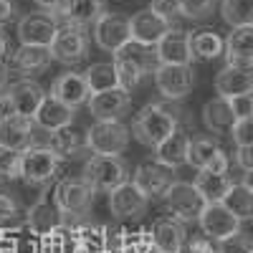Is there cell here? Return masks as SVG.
Instances as JSON below:
<instances>
[{"label": "cell", "mask_w": 253, "mask_h": 253, "mask_svg": "<svg viewBox=\"0 0 253 253\" xmlns=\"http://www.w3.org/2000/svg\"><path fill=\"white\" fill-rule=\"evenodd\" d=\"M177 129V117L175 112H170L162 104H147V107L137 114V119L132 122V134L139 144L144 147H155L167 139Z\"/></svg>", "instance_id": "cell-1"}, {"label": "cell", "mask_w": 253, "mask_h": 253, "mask_svg": "<svg viewBox=\"0 0 253 253\" xmlns=\"http://www.w3.org/2000/svg\"><path fill=\"white\" fill-rule=\"evenodd\" d=\"M53 203L61 215L81 218L94 203V190L84 177H63L53 187Z\"/></svg>", "instance_id": "cell-2"}, {"label": "cell", "mask_w": 253, "mask_h": 253, "mask_svg": "<svg viewBox=\"0 0 253 253\" xmlns=\"http://www.w3.org/2000/svg\"><path fill=\"white\" fill-rule=\"evenodd\" d=\"M126 165L119 160V157H107V155H91L84 165V180L91 185V190H104V193H109V190L119 187L122 182H126Z\"/></svg>", "instance_id": "cell-3"}, {"label": "cell", "mask_w": 253, "mask_h": 253, "mask_svg": "<svg viewBox=\"0 0 253 253\" xmlns=\"http://www.w3.org/2000/svg\"><path fill=\"white\" fill-rule=\"evenodd\" d=\"M51 61H58L63 66H74V63L84 61L89 53V36L79 26H58L53 41H51Z\"/></svg>", "instance_id": "cell-4"}, {"label": "cell", "mask_w": 253, "mask_h": 253, "mask_svg": "<svg viewBox=\"0 0 253 253\" xmlns=\"http://www.w3.org/2000/svg\"><path fill=\"white\" fill-rule=\"evenodd\" d=\"M129 144V129L122 122H96L86 129V147L94 155L119 157Z\"/></svg>", "instance_id": "cell-5"}, {"label": "cell", "mask_w": 253, "mask_h": 253, "mask_svg": "<svg viewBox=\"0 0 253 253\" xmlns=\"http://www.w3.org/2000/svg\"><path fill=\"white\" fill-rule=\"evenodd\" d=\"M61 157L51 152L48 147H26L20 152V177L31 185L48 182L58 172Z\"/></svg>", "instance_id": "cell-6"}, {"label": "cell", "mask_w": 253, "mask_h": 253, "mask_svg": "<svg viewBox=\"0 0 253 253\" xmlns=\"http://www.w3.org/2000/svg\"><path fill=\"white\" fill-rule=\"evenodd\" d=\"M165 203H167V210L172 213L175 220L180 223H187V220H198L200 210H203V198L198 195V190L193 182H180L175 180L170 187H167V193L162 195Z\"/></svg>", "instance_id": "cell-7"}, {"label": "cell", "mask_w": 253, "mask_h": 253, "mask_svg": "<svg viewBox=\"0 0 253 253\" xmlns=\"http://www.w3.org/2000/svg\"><path fill=\"white\" fill-rule=\"evenodd\" d=\"M126 41H132V36H129V18L126 15L104 10L94 20V43L101 51L114 53L117 48H122L126 43Z\"/></svg>", "instance_id": "cell-8"}, {"label": "cell", "mask_w": 253, "mask_h": 253, "mask_svg": "<svg viewBox=\"0 0 253 253\" xmlns=\"http://www.w3.org/2000/svg\"><path fill=\"white\" fill-rule=\"evenodd\" d=\"M198 220H200L203 233L213 241H223L233 233H241V220L223 203H205Z\"/></svg>", "instance_id": "cell-9"}, {"label": "cell", "mask_w": 253, "mask_h": 253, "mask_svg": "<svg viewBox=\"0 0 253 253\" xmlns=\"http://www.w3.org/2000/svg\"><path fill=\"white\" fill-rule=\"evenodd\" d=\"M172 182H175V170L172 167L160 165L157 160L155 162H142L134 170V180H132V185L147 200L150 198H162Z\"/></svg>", "instance_id": "cell-10"}, {"label": "cell", "mask_w": 253, "mask_h": 253, "mask_svg": "<svg viewBox=\"0 0 253 253\" xmlns=\"http://www.w3.org/2000/svg\"><path fill=\"white\" fill-rule=\"evenodd\" d=\"M155 84H157V89L162 91L165 99L177 101V99H182L193 91V84H195L193 66H167V63H157Z\"/></svg>", "instance_id": "cell-11"}, {"label": "cell", "mask_w": 253, "mask_h": 253, "mask_svg": "<svg viewBox=\"0 0 253 253\" xmlns=\"http://www.w3.org/2000/svg\"><path fill=\"white\" fill-rule=\"evenodd\" d=\"M58 23L51 13H28L18 20L20 46H51Z\"/></svg>", "instance_id": "cell-12"}, {"label": "cell", "mask_w": 253, "mask_h": 253, "mask_svg": "<svg viewBox=\"0 0 253 253\" xmlns=\"http://www.w3.org/2000/svg\"><path fill=\"white\" fill-rule=\"evenodd\" d=\"M89 112L96 122H119L126 112H129V91L124 89H109V91H99V94H89L86 99Z\"/></svg>", "instance_id": "cell-13"}, {"label": "cell", "mask_w": 253, "mask_h": 253, "mask_svg": "<svg viewBox=\"0 0 253 253\" xmlns=\"http://www.w3.org/2000/svg\"><path fill=\"white\" fill-rule=\"evenodd\" d=\"M223 56H225V66L251 71L253 69V26L230 31V36L223 41Z\"/></svg>", "instance_id": "cell-14"}, {"label": "cell", "mask_w": 253, "mask_h": 253, "mask_svg": "<svg viewBox=\"0 0 253 253\" xmlns=\"http://www.w3.org/2000/svg\"><path fill=\"white\" fill-rule=\"evenodd\" d=\"M155 56H157V63H167V66H190L193 53H190L187 33L172 26L155 43Z\"/></svg>", "instance_id": "cell-15"}, {"label": "cell", "mask_w": 253, "mask_h": 253, "mask_svg": "<svg viewBox=\"0 0 253 253\" xmlns=\"http://www.w3.org/2000/svg\"><path fill=\"white\" fill-rule=\"evenodd\" d=\"M172 26L167 23V20H162L157 13H152L150 8H144V10H137L132 18H129V36L134 43H142V46H152L157 41L170 31Z\"/></svg>", "instance_id": "cell-16"}, {"label": "cell", "mask_w": 253, "mask_h": 253, "mask_svg": "<svg viewBox=\"0 0 253 253\" xmlns=\"http://www.w3.org/2000/svg\"><path fill=\"white\" fill-rule=\"evenodd\" d=\"M147 200L139 190L126 180L119 187L109 190V210L114 218H139L147 210Z\"/></svg>", "instance_id": "cell-17"}, {"label": "cell", "mask_w": 253, "mask_h": 253, "mask_svg": "<svg viewBox=\"0 0 253 253\" xmlns=\"http://www.w3.org/2000/svg\"><path fill=\"white\" fill-rule=\"evenodd\" d=\"M26 225L31 228V233H36V236H43V233H48L51 228L63 225V215H61V210L56 208L53 195L48 193V190H46V193H41L38 200L31 205Z\"/></svg>", "instance_id": "cell-18"}, {"label": "cell", "mask_w": 253, "mask_h": 253, "mask_svg": "<svg viewBox=\"0 0 253 253\" xmlns=\"http://www.w3.org/2000/svg\"><path fill=\"white\" fill-rule=\"evenodd\" d=\"M53 13L61 15L66 26L86 28L94 26V20L104 13V0H61V5Z\"/></svg>", "instance_id": "cell-19"}, {"label": "cell", "mask_w": 253, "mask_h": 253, "mask_svg": "<svg viewBox=\"0 0 253 253\" xmlns=\"http://www.w3.org/2000/svg\"><path fill=\"white\" fill-rule=\"evenodd\" d=\"M8 96L13 101V109H15V117H23V119H33L36 109L41 107L46 91L41 84L31 81V79H23V81H15L13 86L8 89Z\"/></svg>", "instance_id": "cell-20"}, {"label": "cell", "mask_w": 253, "mask_h": 253, "mask_svg": "<svg viewBox=\"0 0 253 253\" xmlns=\"http://www.w3.org/2000/svg\"><path fill=\"white\" fill-rule=\"evenodd\" d=\"M51 96L58 99L61 104H66V107L76 109L79 104H86V99H89V86H86V81H84L81 74L66 71V74H61V76L53 81Z\"/></svg>", "instance_id": "cell-21"}, {"label": "cell", "mask_w": 253, "mask_h": 253, "mask_svg": "<svg viewBox=\"0 0 253 253\" xmlns=\"http://www.w3.org/2000/svg\"><path fill=\"white\" fill-rule=\"evenodd\" d=\"M152 253H177V248L185 243V228L175 218H160L152 228Z\"/></svg>", "instance_id": "cell-22"}, {"label": "cell", "mask_w": 253, "mask_h": 253, "mask_svg": "<svg viewBox=\"0 0 253 253\" xmlns=\"http://www.w3.org/2000/svg\"><path fill=\"white\" fill-rule=\"evenodd\" d=\"M36 126H41V129H58V126H66L74 122V109L66 107V104H61L58 99L53 96H43V101H41V107L36 109L33 119H31Z\"/></svg>", "instance_id": "cell-23"}, {"label": "cell", "mask_w": 253, "mask_h": 253, "mask_svg": "<svg viewBox=\"0 0 253 253\" xmlns=\"http://www.w3.org/2000/svg\"><path fill=\"white\" fill-rule=\"evenodd\" d=\"M33 142V122L23 117H10L5 122H0V147L5 150L23 152L26 147Z\"/></svg>", "instance_id": "cell-24"}, {"label": "cell", "mask_w": 253, "mask_h": 253, "mask_svg": "<svg viewBox=\"0 0 253 253\" xmlns=\"http://www.w3.org/2000/svg\"><path fill=\"white\" fill-rule=\"evenodd\" d=\"M48 150L56 152L58 157H76L84 150H89V147H86V132L76 129V126H71V124L58 126V129L51 132Z\"/></svg>", "instance_id": "cell-25"}, {"label": "cell", "mask_w": 253, "mask_h": 253, "mask_svg": "<svg viewBox=\"0 0 253 253\" xmlns=\"http://www.w3.org/2000/svg\"><path fill=\"white\" fill-rule=\"evenodd\" d=\"M215 91L220 99H233L241 94H251L253 91V74L243 71V69H220L215 76Z\"/></svg>", "instance_id": "cell-26"}, {"label": "cell", "mask_w": 253, "mask_h": 253, "mask_svg": "<svg viewBox=\"0 0 253 253\" xmlns=\"http://www.w3.org/2000/svg\"><path fill=\"white\" fill-rule=\"evenodd\" d=\"M109 253H152V236L147 228L109 233Z\"/></svg>", "instance_id": "cell-27"}, {"label": "cell", "mask_w": 253, "mask_h": 253, "mask_svg": "<svg viewBox=\"0 0 253 253\" xmlns=\"http://www.w3.org/2000/svg\"><path fill=\"white\" fill-rule=\"evenodd\" d=\"M48 63H51L48 46H20L13 53L8 69H15L18 74H38V71H43Z\"/></svg>", "instance_id": "cell-28"}, {"label": "cell", "mask_w": 253, "mask_h": 253, "mask_svg": "<svg viewBox=\"0 0 253 253\" xmlns=\"http://www.w3.org/2000/svg\"><path fill=\"white\" fill-rule=\"evenodd\" d=\"M203 124H205V129L213 132V134L230 132V126L236 124V117L228 107V99H220V96L210 99L203 107Z\"/></svg>", "instance_id": "cell-29"}, {"label": "cell", "mask_w": 253, "mask_h": 253, "mask_svg": "<svg viewBox=\"0 0 253 253\" xmlns=\"http://www.w3.org/2000/svg\"><path fill=\"white\" fill-rule=\"evenodd\" d=\"M114 58L119 61H126L132 63L137 71H142V76L152 74L157 69V56H155V48L152 46H142V43H134V41H126L122 48H117L112 53Z\"/></svg>", "instance_id": "cell-30"}, {"label": "cell", "mask_w": 253, "mask_h": 253, "mask_svg": "<svg viewBox=\"0 0 253 253\" xmlns=\"http://www.w3.org/2000/svg\"><path fill=\"white\" fill-rule=\"evenodd\" d=\"M220 203L243 223V220H248V218L253 215V187L248 185V180H243V182H230L228 193L223 195Z\"/></svg>", "instance_id": "cell-31"}, {"label": "cell", "mask_w": 253, "mask_h": 253, "mask_svg": "<svg viewBox=\"0 0 253 253\" xmlns=\"http://www.w3.org/2000/svg\"><path fill=\"white\" fill-rule=\"evenodd\" d=\"M38 238V253H76V228H69L66 223Z\"/></svg>", "instance_id": "cell-32"}, {"label": "cell", "mask_w": 253, "mask_h": 253, "mask_svg": "<svg viewBox=\"0 0 253 253\" xmlns=\"http://www.w3.org/2000/svg\"><path fill=\"white\" fill-rule=\"evenodd\" d=\"M195 190L203 198V203H220L223 195L230 187V177L225 172H210V170H200L195 177Z\"/></svg>", "instance_id": "cell-33"}, {"label": "cell", "mask_w": 253, "mask_h": 253, "mask_svg": "<svg viewBox=\"0 0 253 253\" xmlns=\"http://www.w3.org/2000/svg\"><path fill=\"white\" fill-rule=\"evenodd\" d=\"M187 43H190V53L193 61H213L218 56H223V38L215 31H195L187 33Z\"/></svg>", "instance_id": "cell-34"}, {"label": "cell", "mask_w": 253, "mask_h": 253, "mask_svg": "<svg viewBox=\"0 0 253 253\" xmlns=\"http://www.w3.org/2000/svg\"><path fill=\"white\" fill-rule=\"evenodd\" d=\"M187 134H182L180 129H175L167 139H162L157 147H155V152H157V162L165 165V167H180L185 165V152H187Z\"/></svg>", "instance_id": "cell-35"}, {"label": "cell", "mask_w": 253, "mask_h": 253, "mask_svg": "<svg viewBox=\"0 0 253 253\" xmlns=\"http://www.w3.org/2000/svg\"><path fill=\"white\" fill-rule=\"evenodd\" d=\"M76 253H109V230L104 225L76 228Z\"/></svg>", "instance_id": "cell-36"}, {"label": "cell", "mask_w": 253, "mask_h": 253, "mask_svg": "<svg viewBox=\"0 0 253 253\" xmlns=\"http://www.w3.org/2000/svg\"><path fill=\"white\" fill-rule=\"evenodd\" d=\"M84 81L89 86V94H99V91H109V89H117V74H114V66L112 63H91L86 69V74H81Z\"/></svg>", "instance_id": "cell-37"}, {"label": "cell", "mask_w": 253, "mask_h": 253, "mask_svg": "<svg viewBox=\"0 0 253 253\" xmlns=\"http://www.w3.org/2000/svg\"><path fill=\"white\" fill-rule=\"evenodd\" d=\"M220 15L230 28L253 26V0H223Z\"/></svg>", "instance_id": "cell-38"}, {"label": "cell", "mask_w": 253, "mask_h": 253, "mask_svg": "<svg viewBox=\"0 0 253 253\" xmlns=\"http://www.w3.org/2000/svg\"><path fill=\"white\" fill-rule=\"evenodd\" d=\"M218 142L210 139V137H200V139H193L187 142V152H185V162L198 167V170H205L208 162L218 155Z\"/></svg>", "instance_id": "cell-39"}, {"label": "cell", "mask_w": 253, "mask_h": 253, "mask_svg": "<svg viewBox=\"0 0 253 253\" xmlns=\"http://www.w3.org/2000/svg\"><path fill=\"white\" fill-rule=\"evenodd\" d=\"M23 220H20V210L15 205V200L10 195L0 193V233H10V230L20 228Z\"/></svg>", "instance_id": "cell-40"}, {"label": "cell", "mask_w": 253, "mask_h": 253, "mask_svg": "<svg viewBox=\"0 0 253 253\" xmlns=\"http://www.w3.org/2000/svg\"><path fill=\"white\" fill-rule=\"evenodd\" d=\"M20 177V152L0 147V182H10Z\"/></svg>", "instance_id": "cell-41"}, {"label": "cell", "mask_w": 253, "mask_h": 253, "mask_svg": "<svg viewBox=\"0 0 253 253\" xmlns=\"http://www.w3.org/2000/svg\"><path fill=\"white\" fill-rule=\"evenodd\" d=\"M215 0H180V15L187 20H200L205 15H210Z\"/></svg>", "instance_id": "cell-42"}, {"label": "cell", "mask_w": 253, "mask_h": 253, "mask_svg": "<svg viewBox=\"0 0 253 253\" xmlns=\"http://www.w3.org/2000/svg\"><path fill=\"white\" fill-rule=\"evenodd\" d=\"M215 253H253V243L246 233H233V236L218 241Z\"/></svg>", "instance_id": "cell-43"}, {"label": "cell", "mask_w": 253, "mask_h": 253, "mask_svg": "<svg viewBox=\"0 0 253 253\" xmlns=\"http://www.w3.org/2000/svg\"><path fill=\"white\" fill-rule=\"evenodd\" d=\"M150 10L157 13L162 20H167V23L172 26L175 20L180 18V0H152Z\"/></svg>", "instance_id": "cell-44"}, {"label": "cell", "mask_w": 253, "mask_h": 253, "mask_svg": "<svg viewBox=\"0 0 253 253\" xmlns=\"http://www.w3.org/2000/svg\"><path fill=\"white\" fill-rule=\"evenodd\" d=\"M230 137H233L236 147H251L253 144V122L251 119H236L230 126Z\"/></svg>", "instance_id": "cell-45"}, {"label": "cell", "mask_w": 253, "mask_h": 253, "mask_svg": "<svg viewBox=\"0 0 253 253\" xmlns=\"http://www.w3.org/2000/svg\"><path fill=\"white\" fill-rule=\"evenodd\" d=\"M228 107H230V112H233L236 119H251V112H253V96H251V94L233 96V99H228Z\"/></svg>", "instance_id": "cell-46"}, {"label": "cell", "mask_w": 253, "mask_h": 253, "mask_svg": "<svg viewBox=\"0 0 253 253\" xmlns=\"http://www.w3.org/2000/svg\"><path fill=\"white\" fill-rule=\"evenodd\" d=\"M177 253H215V251H213V246H210L208 241L195 238V241H190V243H182L177 248Z\"/></svg>", "instance_id": "cell-47"}, {"label": "cell", "mask_w": 253, "mask_h": 253, "mask_svg": "<svg viewBox=\"0 0 253 253\" xmlns=\"http://www.w3.org/2000/svg\"><path fill=\"white\" fill-rule=\"evenodd\" d=\"M251 155H253L251 147H238V150H236V162H238V167L243 170V175H248L253 170V157Z\"/></svg>", "instance_id": "cell-48"}, {"label": "cell", "mask_w": 253, "mask_h": 253, "mask_svg": "<svg viewBox=\"0 0 253 253\" xmlns=\"http://www.w3.org/2000/svg\"><path fill=\"white\" fill-rule=\"evenodd\" d=\"M205 170H210V172H228V155L223 150H218V155L208 162Z\"/></svg>", "instance_id": "cell-49"}, {"label": "cell", "mask_w": 253, "mask_h": 253, "mask_svg": "<svg viewBox=\"0 0 253 253\" xmlns=\"http://www.w3.org/2000/svg\"><path fill=\"white\" fill-rule=\"evenodd\" d=\"M15 3L13 0H0V26H5L8 20H13L15 18Z\"/></svg>", "instance_id": "cell-50"}, {"label": "cell", "mask_w": 253, "mask_h": 253, "mask_svg": "<svg viewBox=\"0 0 253 253\" xmlns=\"http://www.w3.org/2000/svg\"><path fill=\"white\" fill-rule=\"evenodd\" d=\"M10 117H15V109H13V101H10L8 91H3L0 94V122H5Z\"/></svg>", "instance_id": "cell-51"}, {"label": "cell", "mask_w": 253, "mask_h": 253, "mask_svg": "<svg viewBox=\"0 0 253 253\" xmlns=\"http://www.w3.org/2000/svg\"><path fill=\"white\" fill-rule=\"evenodd\" d=\"M0 253H18V241L10 236H0Z\"/></svg>", "instance_id": "cell-52"}, {"label": "cell", "mask_w": 253, "mask_h": 253, "mask_svg": "<svg viewBox=\"0 0 253 253\" xmlns=\"http://www.w3.org/2000/svg\"><path fill=\"white\" fill-rule=\"evenodd\" d=\"M8 79H10L8 63H0V89H5V86H8Z\"/></svg>", "instance_id": "cell-53"}, {"label": "cell", "mask_w": 253, "mask_h": 253, "mask_svg": "<svg viewBox=\"0 0 253 253\" xmlns=\"http://www.w3.org/2000/svg\"><path fill=\"white\" fill-rule=\"evenodd\" d=\"M33 3H36V5H41V8H46V10H51V13H53V10H56V8L61 5V0H33Z\"/></svg>", "instance_id": "cell-54"}, {"label": "cell", "mask_w": 253, "mask_h": 253, "mask_svg": "<svg viewBox=\"0 0 253 253\" xmlns=\"http://www.w3.org/2000/svg\"><path fill=\"white\" fill-rule=\"evenodd\" d=\"M5 56H8V38H5L3 28H0V63H3Z\"/></svg>", "instance_id": "cell-55"}]
</instances>
